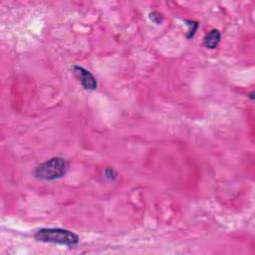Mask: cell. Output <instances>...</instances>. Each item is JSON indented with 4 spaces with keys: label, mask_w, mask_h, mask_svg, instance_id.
Masks as SVG:
<instances>
[{
    "label": "cell",
    "mask_w": 255,
    "mask_h": 255,
    "mask_svg": "<svg viewBox=\"0 0 255 255\" xmlns=\"http://www.w3.org/2000/svg\"><path fill=\"white\" fill-rule=\"evenodd\" d=\"M220 38H221L220 32L216 29H213L206 35V37L204 38V44L207 48L214 49L218 45V43L220 41Z\"/></svg>",
    "instance_id": "cell-4"
},
{
    "label": "cell",
    "mask_w": 255,
    "mask_h": 255,
    "mask_svg": "<svg viewBox=\"0 0 255 255\" xmlns=\"http://www.w3.org/2000/svg\"><path fill=\"white\" fill-rule=\"evenodd\" d=\"M34 237L41 242L65 246H75L79 243V236L76 233L62 228H41L35 233Z\"/></svg>",
    "instance_id": "cell-1"
},
{
    "label": "cell",
    "mask_w": 255,
    "mask_h": 255,
    "mask_svg": "<svg viewBox=\"0 0 255 255\" xmlns=\"http://www.w3.org/2000/svg\"><path fill=\"white\" fill-rule=\"evenodd\" d=\"M150 18H151L152 21H154V22L157 23V24H160V23L162 22V20H163L162 14L159 13V12H157V11L152 12V13L150 14Z\"/></svg>",
    "instance_id": "cell-5"
},
{
    "label": "cell",
    "mask_w": 255,
    "mask_h": 255,
    "mask_svg": "<svg viewBox=\"0 0 255 255\" xmlns=\"http://www.w3.org/2000/svg\"><path fill=\"white\" fill-rule=\"evenodd\" d=\"M73 72L75 76L79 79L81 85L86 90H95L97 89V81L96 78L93 76V74L86 70L85 68L81 66H74Z\"/></svg>",
    "instance_id": "cell-3"
},
{
    "label": "cell",
    "mask_w": 255,
    "mask_h": 255,
    "mask_svg": "<svg viewBox=\"0 0 255 255\" xmlns=\"http://www.w3.org/2000/svg\"><path fill=\"white\" fill-rule=\"evenodd\" d=\"M105 174H106V176L109 177L110 179H114V178H116V176H117V173L115 172V170H114L113 169H107L106 171H105Z\"/></svg>",
    "instance_id": "cell-6"
},
{
    "label": "cell",
    "mask_w": 255,
    "mask_h": 255,
    "mask_svg": "<svg viewBox=\"0 0 255 255\" xmlns=\"http://www.w3.org/2000/svg\"><path fill=\"white\" fill-rule=\"evenodd\" d=\"M68 163L65 159L56 157L39 165L34 174L37 178L44 180H54L66 174L68 170Z\"/></svg>",
    "instance_id": "cell-2"
}]
</instances>
